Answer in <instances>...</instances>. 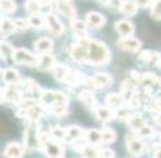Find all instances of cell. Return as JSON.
Returning a JSON list of instances; mask_svg holds the SVG:
<instances>
[{"label":"cell","mask_w":161,"mask_h":158,"mask_svg":"<svg viewBox=\"0 0 161 158\" xmlns=\"http://www.w3.org/2000/svg\"><path fill=\"white\" fill-rule=\"evenodd\" d=\"M51 135L56 140H66V129H62L60 126H54L51 130Z\"/></svg>","instance_id":"836d02e7"},{"label":"cell","mask_w":161,"mask_h":158,"mask_svg":"<svg viewBox=\"0 0 161 158\" xmlns=\"http://www.w3.org/2000/svg\"><path fill=\"white\" fill-rule=\"evenodd\" d=\"M156 65H157V66L159 67V68H161V58H160V59L158 60V62H157V64H156Z\"/></svg>","instance_id":"816d5d0a"},{"label":"cell","mask_w":161,"mask_h":158,"mask_svg":"<svg viewBox=\"0 0 161 158\" xmlns=\"http://www.w3.org/2000/svg\"><path fill=\"white\" fill-rule=\"evenodd\" d=\"M86 80V77L76 69H69L67 75L64 79V83L71 86H80Z\"/></svg>","instance_id":"7c38bea8"},{"label":"cell","mask_w":161,"mask_h":158,"mask_svg":"<svg viewBox=\"0 0 161 158\" xmlns=\"http://www.w3.org/2000/svg\"><path fill=\"white\" fill-rule=\"evenodd\" d=\"M154 158H161V145L157 147L156 154H154Z\"/></svg>","instance_id":"7dc6e473"},{"label":"cell","mask_w":161,"mask_h":158,"mask_svg":"<svg viewBox=\"0 0 161 158\" xmlns=\"http://www.w3.org/2000/svg\"><path fill=\"white\" fill-rule=\"evenodd\" d=\"M118 46L124 51L128 52H138L141 47V43L135 38H123L118 41Z\"/></svg>","instance_id":"30bf717a"},{"label":"cell","mask_w":161,"mask_h":158,"mask_svg":"<svg viewBox=\"0 0 161 158\" xmlns=\"http://www.w3.org/2000/svg\"><path fill=\"white\" fill-rule=\"evenodd\" d=\"M17 30L16 24H14V21H12L9 18H3L1 20V34L3 36L12 34Z\"/></svg>","instance_id":"d4e9b609"},{"label":"cell","mask_w":161,"mask_h":158,"mask_svg":"<svg viewBox=\"0 0 161 158\" xmlns=\"http://www.w3.org/2000/svg\"><path fill=\"white\" fill-rule=\"evenodd\" d=\"M17 9V5L14 0H1V10L6 13H12Z\"/></svg>","instance_id":"e575fe53"},{"label":"cell","mask_w":161,"mask_h":158,"mask_svg":"<svg viewBox=\"0 0 161 158\" xmlns=\"http://www.w3.org/2000/svg\"><path fill=\"white\" fill-rule=\"evenodd\" d=\"M115 154L112 149L108 148H102L99 149V158H114Z\"/></svg>","instance_id":"b9f144b4"},{"label":"cell","mask_w":161,"mask_h":158,"mask_svg":"<svg viewBox=\"0 0 161 158\" xmlns=\"http://www.w3.org/2000/svg\"><path fill=\"white\" fill-rule=\"evenodd\" d=\"M69 55L75 62L91 65H104L110 59V53L107 46L92 38H80L78 42L72 45Z\"/></svg>","instance_id":"6da1fadb"},{"label":"cell","mask_w":161,"mask_h":158,"mask_svg":"<svg viewBox=\"0 0 161 158\" xmlns=\"http://www.w3.org/2000/svg\"><path fill=\"white\" fill-rule=\"evenodd\" d=\"M1 76H3V79L6 84H8L9 86L17 85L21 81V76L16 69L14 68H6L3 69L1 71Z\"/></svg>","instance_id":"4fadbf2b"},{"label":"cell","mask_w":161,"mask_h":158,"mask_svg":"<svg viewBox=\"0 0 161 158\" xmlns=\"http://www.w3.org/2000/svg\"><path fill=\"white\" fill-rule=\"evenodd\" d=\"M86 136V131H84L82 127L76 126H69L66 129V140L65 142H72V140H77L80 138H83Z\"/></svg>","instance_id":"d6986e66"},{"label":"cell","mask_w":161,"mask_h":158,"mask_svg":"<svg viewBox=\"0 0 161 158\" xmlns=\"http://www.w3.org/2000/svg\"><path fill=\"white\" fill-rule=\"evenodd\" d=\"M41 6L42 3L39 1V0H27L25 3V7L28 11L30 12L31 14H36L40 12Z\"/></svg>","instance_id":"f546056e"},{"label":"cell","mask_w":161,"mask_h":158,"mask_svg":"<svg viewBox=\"0 0 161 158\" xmlns=\"http://www.w3.org/2000/svg\"><path fill=\"white\" fill-rule=\"evenodd\" d=\"M115 29L117 30V32H118L123 38H128V36L131 35L135 31L134 24L127 20H120V21H118V22H116L115 23Z\"/></svg>","instance_id":"2e32d148"},{"label":"cell","mask_w":161,"mask_h":158,"mask_svg":"<svg viewBox=\"0 0 161 158\" xmlns=\"http://www.w3.org/2000/svg\"><path fill=\"white\" fill-rule=\"evenodd\" d=\"M72 28L75 32L80 34H86V30H87V23L83 22L80 20H73L72 21Z\"/></svg>","instance_id":"d590c367"},{"label":"cell","mask_w":161,"mask_h":158,"mask_svg":"<svg viewBox=\"0 0 161 158\" xmlns=\"http://www.w3.org/2000/svg\"><path fill=\"white\" fill-rule=\"evenodd\" d=\"M86 138L91 144H97L99 142H103V137H102V131L99 130H90L86 132Z\"/></svg>","instance_id":"f1b7e54d"},{"label":"cell","mask_w":161,"mask_h":158,"mask_svg":"<svg viewBox=\"0 0 161 158\" xmlns=\"http://www.w3.org/2000/svg\"><path fill=\"white\" fill-rule=\"evenodd\" d=\"M11 101V102L20 103L22 100V94L18 89L14 87H8V88H3L1 89V102H5V100Z\"/></svg>","instance_id":"9c48e42d"},{"label":"cell","mask_w":161,"mask_h":158,"mask_svg":"<svg viewBox=\"0 0 161 158\" xmlns=\"http://www.w3.org/2000/svg\"><path fill=\"white\" fill-rule=\"evenodd\" d=\"M23 144H25V148L28 149V150H32V149L40 146V135H39L38 122L30 121V123L28 124L27 129L25 131Z\"/></svg>","instance_id":"3957f363"},{"label":"cell","mask_w":161,"mask_h":158,"mask_svg":"<svg viewBox=\"0 0 161 158\" xmlns=\"http://www.w3.org/2000/svg\"><path fill=\"white\" fill-rule=\"evenodd\" d=\"M105 101H106V104L113 110L120 109V108L123 107L124 102H125L123 96H121V94H109L107 97H106Z\"/></svg>","instance_id":"ffe728a7"},{"label":"cell","mask_w":161,"mask_h":158,"mask_svg":"<svg viewBox=\"0 0 161 158\" xmlns=\"http://www.w3.org/2000/svg\"><path fill=\"white\" fill-rule=\"evenodd\" d=\"M151 17L156 20H161V0H154L151 7Z\"/></svg>","instance_id":"74e56055"},{"label":"cell","mask_w":161,"mask_h":158,"mask_svg":"<svg viewBox=\"0 0 161 158\" xmlns=\"http://www.w3.org/2000/svg\"><path fill=\"white\" fill-rule=\"evenodd\" d=\"M12 59L20 65H28V66H36L38 67L40 58L39 56H36L34 54H32L31 52L27 51L25 48H18L14 49V52L12 53Z\"/></svg>","instance_id":"5b68a950"},{"label":"cell","mask_w":161,"mask_h":158,"mask_svg":"<svg viewBox=\"0 0 161 158\" xmlns=\"http://www.w3.org/2000/svg\"><path fill=\"white\" fill-rule=\"evenodd\" d=\"M40 101L45 107H52L58 104H66L69 103V98L65 94L61 91L53 90H43L40 97Z\"/></svg>","instance_id":"277c9868"},{"label":"cell","mask_w":161,"mask_h":158,"mask_svg":"<svg viewBox=\"0 0 161 158\" xmlns=\"http://www.w3.org/2000/svg\"><path fill=\"white\" fill-rule=\"evenodd\" d=\"M112 83H113L112 76L106 73H98L91 79V84H92L93 87L98 88V89L108 87V86L112 85Z\"/></svg>","instance_id":"ba28073f"},{"label":"cell","mask_w":161,"mask_h":158,"mask_svg":"<svg viewBox=\"0 0 161 158\" xmlns=\"http://www.w3.org/2000/svg\"><path fill=\"white\" fill-rule=\"evenodd\" d=\"M45 23L53 35L58 36L64 33V27H63L62 22L53 13H47L45 16Z\"/></svg>","instance_id":"52a82bcc"},{"label":"cell","mask_w":161,"mask_h":158,"mask_svg":"<svg viewBox=\"0 0 161 158\" xmlns=\"http://www.w3.org/2000/svg\"><path fill=\"white\" fill-rule=\"evenodd\" d=\"M124 0H110V5L113 7H116V8H120L121 3H123Z\"/></svg>","instance_id":"bcb514c9"},{"label":"cell","mask_w":161,"mask_h":158,"mask_svg":"<svg viewBox=\"0 0 161 158\" xmlns=\"http://www.w3.org/2000/svg\"><path fill=\"white\" fill-rule=\"evenodd\" d=\"M23 154V148L18 143L11 142L6 146L3 156L6 158H21Z\"/></svg>","instance_id":"e0dca14e"},{"label":"cell","mask_w":161,"mask_h":158,"mask_svg":"<svg viewBox=\"0 0 161 158\" xmlns=\"http://www.w3.org/2000/svg\"><path fill=\"white\" fill-rule=\"evenodd\" d=\"M49 111L51 112L54 115H66L67 112H69V109H67L66 104H58V105H52V107H47Z\"/></svg>","instance_id":"d6a6232c"},{"label":"cell","mask_w":161,"mask_h":158,"mask_svg":"<svg viewBox=\"0 0 161 158\" xmlns=\"http://www.w3.org/2000/svg\"><path fill=\"white\" fill-rule=\"evenodd\" d=\"M131 77H132V79H135V80L137 81V83L142 84L143 74L138 73V71H137V70H132V71H131Z\"/></svg>","instance_id":"f6af8a7d"},{"label":"cell","mask_w":161,"mask_h":158,"mask_svg":"<svg viewBox=\"0 0 161 158\" xmlns=\"http://www.w3.org/2000/svg\"><path fill=\"white\" fill-rule=\"evenodd\" d=\"M28 22H29L30 27L34 28V29H41L44 24V20L39 13L36 14H31L30 18L28 19Z\"/></svg>","instance_id":"1f68e13d"},{"label":"cell","mask_w":161,"mask_h":158,"mask_svg":"<svg viewBox=\"0 0 161 158\" xmlns=\"http://www.w3.org/2000/svg\"><path fill=\"white\" fill-rule=\"evenodd\" d=\"M115 112L109 107H97L96 116L102 121H110L115 118Z\"/></svg>","instance_id":"603a6c76"},{"label":"cell","mask_w":161,"mask_h":158,"mask_svg":"<svg viewBox=\"0 0 161 158\" xmlns=\"http://www.w3.org/2000/svg\"><path fill=\"white\" fill-rule=\"evenodd\" d=\"M69 69V68H67V67L65 66V65H63V64H56L55 67H54L53 70H52V71H53L54 77H55L58 81H63V83H64V79H65V77H66Z\"/></svg>","instance_id":"4316f807"},{"label":"cell","mask_w":161,"mask_h":158,"mask_svg":"<svg viewBox=\"0 0 161 158\" xmlns=\"http://www.w3.org/2000/svg\"><path fill=\"white\" fill-rule=\"evenodd\" d=\"M135 3L137 5V7H142V8H147L150 6L153 5V0H134Z\"/></svg>","instance_id":"7bdbcfd3"},{"label":"cell","mask_w":161,"mask_h":158,"mask_svg":"<svg viewBox=\"0 0 161 158\" xmlns=\"http://www.w3.org/2000/svg\"><path fill=\"white\" fill-rule=\"evenodd\" d=\"M40 147L49 158H63L64 148L56 140L51 133H43L40 135Z\"/></svg>","instance_id":"7a4b0ae2"},{"label":"cell","mask_w":161,"mask_h":158,"mask_svg":"<svg viewBox=\"0 0 161 158\" xmlns=\"http://www.w3.org/2000/svg\"><path fill=\"white\" fill-rule=\"evenodd\" d=\"M56 9L60 11V13H62L64 17L69 19H74L76 16L75 9L73 8V6L67 1V0H56Z\"/></svg>","instance_id":"5bb4252c"},{"label":"cell","mask_w":161,"mask_h":158,"mask_svg":"<svg viewBox=\"0 0 161 158\" xmlns=\"http://www.w3.org/2000/svg\"><path fill=\"white\" fill-rule=\"evenodd\" d=\"M119 9H120V11L123 12L125 16L131 17V16H134V14H136L137 5L135 3L134 0H124Z\"/></svg>","instance_id":"cb8c5ba5"},{"label":"cell","mask_w":161,"mask_h":158,"mask_svg":"<svg viewBox=\"0 0 161 158\" xmlns=\"http://www.w3.org/2000/svg\"><path fill=\"white\" fill-rule=\"evenodd\" d=\"M14 24H16L17 30H19V31H25L30 25L29 22L25 19H17V20H14Z\"/></svg>","instance_id":"60d3db41"},{"label":"cell","mask_w":161,"mask_h":158,"mask_svg":"<svg viewBox=\"0 0 161 158\" xmlns=\"http://www.w3.org/2000/svg\"><path fill=\"white\" fill-rule=\"evenodd\" d=\"M86 23L93 28H102L105 24V19L101 13L92 11L86 14Z\"/></svg>","instance_id":"44dd1931"},{"label":"cell","mask_w":161,"mask_h":158,"mask_svg":"<svg viewBox=\"0 0 161 158\" xmlns=\"http://www.w3.org/2000/svg\"><path fill=\"white\" fill-rule=\"evenodd\" d=\"M152 109L158 114H161V97H157L152 102Z\"/></svg>","instance_id":"ee69618b"},{"label":"cell","mask_w":161,"mask_h":158,"mask_svg":"<svg viewBox=\"0 0 161 158\" xmlns=\"http://www.w3.org/2000/svg\"><path fill=\"white\" fill-rule=\"evenodd\" d=\"M156 122H157V124L161 127V114H158V116L156 118Z\"/></svg>","instance_id":"c3c4849f"},{"label":"cell","mask_w":161,"mask_h":158,"mask_svg":"<svg viewBox=\"0 0 161 158\" xmlns=\"http://www.w3.org/2000/svg\"><path fill=\"white\" fill-rule=\"evenodd\" d=\"M78 100L80 102L83 103L84 105H86L87 108H93L96 107V99L94 98L93 94L90 91V90H83V91H80V94H78Z\"/></svg>","instance_id":"7402d4cb"},{"label":"cell","mask_w":161,"mask_h":158,"mask_svg":"<svg viewBox=\"0 0 161 158\" xmlns=\"http://www.w3.org/2000/svg\"><path fill=\"white\" fill-rule=\"evenodd\" d=\"M14 52V47L7 42H1V54H3V57H5L6 55H12V53Z\"/></svg>","instance_id":"f35d334b"},{"label":"cell","mask_w":161,"mask_h":158,"mask_svg":"<svg viewBox=\"0 0 161 158\" xmlns=\"http://www.w3.org/2000/svg\"><path fill=\"white\" fill-rule=\"evenodd\" d=\"M40 62L38 65V69L41 71H47V70H53V68L55 67V65L58 63L55 62V58L52 55L49 54H42L41 56H39Z\"/></svg>","instance_id":"9a60e30c"},{"label":"cell","mask_w":161,"mask_h":158,"mask_svg":"<svg viewBox=\"0 0 161 158\" xmlns=\"http://www.w3.org/2000/svg\"><path fill=\"white\" fill-rule=\"evenodd\" d=\"M137 135H138L139 137H149V136L153 135V130H152V127L149 126V125H146V126H143L142 129L137 133Z\"/></svg>","instance_id":"ab89813d"},{"label":"cell","mask_w":161,"mask_h":158,"mask_svg":"<svg viewBox=\"0 0 161 158\" xmlns=\"http://www.w3.org/2000/svg\"><path fill=\"white\" fill-rule=\"evenodd\" d=\"M99 1L104 5H110V0H99Z\"/></svg>","instance_id":"f907efd6"},{"label":"cell","mask_w":161,"mask_h":158,"mask_svg":"<svg viewBox=\"0 0 161 158\" xmlns=\"http://www.w3.org/2000/svg\"><path fill=\"white\" fill-rule=\"evenodd\" d=\"M125 121L127 122L128 126L134 132L138 133L143 126H146V121L140 114H128L126 116Z\"/></svg>","instance_id":"8fae6325"},{"label":"cell","mask_w":161,"mask_h":158,"mask_svg":"<svg viewBox=\"0 0 161 158\" xmlns=\"http://www.w3.org/2000/svg\"><path fill=\"white\" fill-rule=\"evenodd\" d=\"M53 48V42H52L51 38H39L36 43H34V49H36L38 53L42 54H49L50 52Z\"/></svg>","instance_id":"ac0fdd59"},{"label":"cell","mask_w":161,"mask_h":158,"mask_svg":"<svg viewBox=\"0 0 161 158\" xmlns=\"http://www.w3.org/2000/svg\"><path fill=\"white\" fill-rule=\"evenodd\" d=\"M126 145H127L128 151L131 155L136 156H141L146 150V145L143 143V140H141V137L137 135H132V134H128L126 137Z\"/></svg>","instance_id":"8992f818"},{"label":"cell","mask_w":161,"mask_h":158,"mask_svg":"<svg viewBox=\"0 0 161 158\" xmlns=\"http://www.w3.org/2000/svg\"><path fill=\"white\" fill-rule=\"evenodd\" d=\"M39 1H40L42 5H49V3H51L52 1H53V0H39Z\"/></svg>","instance_id":"681fc988"},{"label":"cell","mask_w":161,"mask_h":158,"mask_svg":"<svg viewBox=\"0 0 161 158\" xmlns=\"http://www.w3.org/2000/svg\"><path fill=\"white\" fill-rule=\"evenodd\" d=\"M135 91L136 90H135L134 85L129 80H126L125 83H123V85H121V96H123L125 101L129 100L132 94H135Z\"/></svg>","instance_id":"83f0119b"},{"label":"cell","mask_w":161,"mask_h":158,"mask_svg":"<svg viewBox=\"0 0 161 158\" xmlns=\"http://www.w3.org/2000/svg\"><path fill=\"white\" fill-rule=\"evenodd\" d=\"M161 58V55L157 52H152V51H145L140 54L139 56V59L143 60L147 64H150V63H156L158 62L159 59Z\"/></svg>","instance_id":"484cf974"},{"label":"cell","mask_w":161,"mask_h":158,"mask_svg":"<svg viewBox=\"0 0 161 158\" xmlns=\"http://www.w3.org/2000/svg\"><path fill=\"white\" fill-rule=\"evenodd\" d=\"M102 137H103V142L104 143L110 144V143L115 142L117 135L112 129H109V127H105V129L102 130Z\"/></svg>","instance_id":"4dcf8cb0"},{"label":"cell","mask_w":161,"mask_h":158,"mask_svg":"<svg viewBox=\"0 0 161 158\" xmlns=\"http://www.w3.org/2000/svg\"><path fill=\"white\" fill-rule=\"evenodd\" d=\"M159 80V78L157 77L154 74L152 73H147V74H143V78H142V84L146 86V87H150V86L154 85L157 84Z\"/></svg>","instance_id":"8d00e7d4"}]
</instances>
